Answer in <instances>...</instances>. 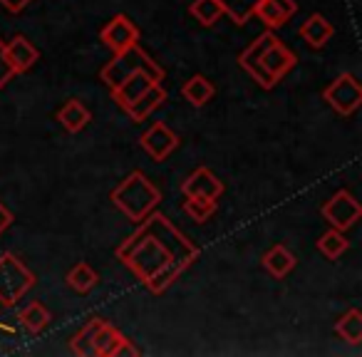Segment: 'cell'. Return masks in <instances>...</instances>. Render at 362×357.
Here are the masks:
<instances>
[{
    "mask_svg": "<svg viewBox=\"0 0 362 357\" xmlns=\"http://www.w3.org/2000/svg\"><path fill=\"white\" fill-rule=\"evenodd\" d=\"M13 77H16V70H13L11 60H8V55H6V42L0 40V90H3Z\"/></svg>",
    "mask_w": 362,
    "mask_h": 357,
    "instance_id": "cell-29",
    "label": "cell"
},
{
    "mask_svg": "<svg viewBox=\"0 0 362 357\" xmlns=\"http://www.w3.org/2000/svg\"><path fill=\"white\" fill-rule=\"evenodd\" d=\"M102 317H92L90 322H87L85 327H82L80 332H77L75 337H72L70 340V347H72V352H75V355H92V340H95V332H97V327L102 325Z\"/></svg>",
    "mask_w": 362,
    "mask_h": 357,
    "instance_id": "cell-26",
    "label": "cell"
},
{
    "mask_svg": "<svg viewBox=\"0 0 362 357\" xmlns=\"http://www.w3.org/2000/svg\"><path fill=\"white\" fill-rule=\"evenodd\" d=\"M124 263L151 293H164L199 258V246L179 231L164 213L151 211L132 236L117 246Z\"/></svg>",
    "mask_w": 362,
    "mask_h": 357,
    "instance_id": "cell-1",
    "label": "cell"
},
{
    "mask_svg": "<svg viewBox=\"0 0 362 357\" xmlns=\"http://www.w3.org/2000/svg\"><path fill=\"white\" fill-rule=\"evenodd\" d=\"M320 213L332 228H337V231H347V228H352L357 221H360L362 206H360V201L347 192V189H340V192H335L325 204H322Z\"/></svg>",
    "mask_w": 362,
    "mask_h": 357,
    "instance_id": "cell-6",
    "label": "cell"
},
{
    "mask_svg": "<svg viewBox=\"0 0 362 357\" xmlns=\"http://www.w3.org/2000/svg\"><path fill=\"white\" fill-rule=\"evenodd\" d=\"M298 35H300L303 40L313 47V50H320V47H325L327 42H330V37L335 35V28H332V23L327 21L325 16H320V13H313V16L300 25Z\"/></svg>",
    "mask_w": 362,
    "mask_h": 357,
    "instance_id": "cell-16",
    "label": "cell"
},
{
    "mask_svg": "<svg viewBox=\"0 0 362 357\" xmlns=\"http://www.w3.org/2000/svg\"><path fill=\"white\" fill-rule=\"evenodd\" d=\"M139 144L154 161H164L166 156L179 146V136H176L164 122H154V124L139 136Z\"/></svg>",
    "mask_w": 362,
    "mask_h": 357,
    "instance_id": "cell-11",
    "label": "cell"
},
{
    "mask_svg": "<svg viewBox=\"0 0 362 357\" xmlns=\"http://www.w3.org/2000/svg\"><path fill=\"white\" fill-rule=\"evenodd\" d=\"M317 251L322 253V256L327 258V261H337V258L342 256V253L350 248V241L345 238V231H337V228H330V231H325L320 238H317Z\"/></svg>",
    "mask_w": 362,
    "mask_h": 357,
    "instance_id": "cell-24",
    "label": "cell"
},
{
    "mask_svg": "<svg viewBox=\"0 0 362 357\" xmlns=\"http://www.w3.org/2000/svg\"><path fill=\"white\" fill-rule=\"evenodd\" d=\"M263 268H266L273 278H286L288 273L296 268V256H293L286 246H273L271 251L263 256Z\"/></svg>",
    "mask_w": 362,
    "mask_h": 357,
    "instance_id": "cell-21",
    "label": "cell"
},
{
    "mask_svg": "<svg viewBox=\"0 0 362 357\" xmlns=\"http://www.w3.org/2000/svg\"><path fill=\"white\" fill-rule=\"evenodd\" d=\"M214 95H216V87H214V82L204 75H194L192 80H187L184 87H181V97L194 107L209 105V102L214 100Z\"/></svg>",
    "mask_w": 362,
    "mask_h": 357,
    "instance_id": "cell-19",
    "label": "cell"
},
{
    "mask_svg": "<svg viewBox=\"0 0 362 357\" xmlns=\"http://www.w3.org/2000/svg\"><path fill=\"white\" fill-rule=\"evenodd\" d=\"M189 11H192V16L197 18L204 28L216 25L218 18L223 16V8H221V3H218V0H194Z\"/></svg>",
    "mask_w": 362,
    "mask_h": 357,
    "instance_id": "cell-25",
    "label": "cell"
},
{
    "mask_svg": "<svg viewBox=\"0 0 362 357\" xmlns=\"http://www.w3.org/2000/svg\"><path fill=\"white\" fill-rule=\"evenodd\" d=\"M184 197H197V199H209V201H218V197L223 194V182L214 174L209 166H199L187 176V182L181 184Z\"/></svg>",
    "mask_w": 362,
    "mask_h": 357,
    "instance_id": "cell-10",
    "label": "cell"
},
{
    "mask_svg": "<svg viewBox=\"0 0 362 357\" xmlns=\"http://www.w3.org/2000/svg\"><path fill=\"white\" fill-rule=\"evenodd\" d=\"M322 100L342 117H350L360 110L362 105V85L352 72H345V75L335 77L330 85L322 92Z\"/></svg>",
    "mask_w": 362,
    "mask_h": 357,
    "instance_id": "cell-5",
    "label": "cell"
},
{
    "mask_svg": "<svg viewBox=\"0 0 362 357\" xmlns=\"http://www.w3.org/2000/svg\"><path fill=\"white\" fill-rule=\"evenodd\" d=\"M11 223H13V213L0 204V233H6L11 228Z\"/></svg>",
    "mask_w": 362,
    "mask_h": 357,
    "instance_id": "cell-31",
    "label": "cell"
},
{
    "mask_svg": "<svg viewBox=\"0 0 362 357\" xmlns=\"http://www.w3.org/2000/svg\"><path fill=\"white\" fill-rule=\"evenodd\" d=\"M92 355L100 357H136L139 350L132 345L129 337H124L115 325L110 322H102L95 332V340H92Z\"/></svg>",
    "mask_w": 362,
    "mask_h": 357,
    "instance_id": "cell-7",
    "label": "cell"
},
{
    "mask_svg": "<svg viewBox=\"0 0 362 357\" xmlns=\"http://www.w3.org/2000/svg\"><path fill=\"white\" fill-rule=\"evenodd\" d=\"M164 102H166V90L161 87V82H156V85H151L149 90H146L144 95L139 97V100L132 102V105L127 107L124 112L134 122H144L146 117H149L154 110H159V107L164 105Z\"/></svg>",
    "mask_w": 362,
    "mask_h": 357,
    "instance_id": "cell-18",
    "label": "cell"
},
{
    "mask_svg": "<svg viewBox=\"0 0 362 357\" xmlns=\"http://www.w3.org/2000/svg\"><path fill=\"white\" fill-rule=\"evenodd\" d=\"M184 213L194 221L204 223L216 213V201H209V199H197V197H187L184 201Z\"/></svg>",
    "mask_w": 362,
    "mask_h": 357,
    "instance_id": "cell-28",
    "label": "cell"
},
{
    "mask_svg": "<svg viewBox=\"0 0 362 357\" xmlns=\"http://www.w3.org/2000/svg\"><path fill=\"white\" fill-rule=\"evenodd\" d=\"M218 3L223 8V16L231 18L236 25H243L253 16V8H256L258 0H218Z\"/></svg>",
    "mask_w": 362,
    "mask_h": 357,
    "instance_id": "cell-27",
    "label": "cell"
},
{
    "mask_svg": "<svg viewBox=\"0 0 362 357\" xmlns=\"http://www.w3.org/2000/svg\"><path fill=\"white\" fill-rule=\"evenodd\" d=\"M151 85H156V82L151 80L149 75H144V72H136V75L127 77V80L119 82L117 87H112V100H115L122 110H127V107H129L132 102L139 100V97L144 95Z\"/></svg>",
    "mask_w": 362,
    "mask_h": 357,
    "instance_id": "cell-15",
    "label": "cell"
},
{
    "mask_svg": "<svg viewBox=\"0 0 362 357\" xmlns=\"http://www.w3.org/2000/svg\"><path fill=\"white\" fill-rule=\"evenodd\" d=\"M110 199L129 221L139 223L159 206L161 192L151 184L149 176H144L141 171H132L129 176H124V179L112 189Z\"/></svg>",
    "mask_w": 362,
    "mask_h": 357,
    "instance_id": "cell-2",
    "label": "cell"
},
{
    "mask_svg": "<svg viewBox=\"0 0 362 357\" xmlns=\"http://www.w3.org/2000/svg\"><path fill=\"white\" fill-rule=\"evenodd\" d=\"M18 320H21V325L25 327L28 332H33V335H37V332H42L47 327V322H50V310H47L42 303H30V305H25L21 312H18Z\"/></svg>",
    "mask_w": 362,
    "mask_h": 357,
    "instance_id": "cell-22",
    "label": "cell"
},
{
    "mask_svg": "<svg viewBox=\"0 0 362 357\" xmlns=\"http://www.w3.org/2000/svg\"><path fill=\"white\" fill-rule=\"evenodd\" d=\"M335 335L345 340L347 345H360L362 342V312L357 308H350L345 315L337 317Z\"/></svg>",
    "mask_w": 362,
    "mask_h": 357,
    "instance_id": "cell-20",
    "label": "cell"
},
{
    "mask_svg": "<svg viewBox=\"0 0 362 357\" xmlns=\"http://www.w3.org/2000/svg\"><path fill=\"white\" fill-rule=\"evenodd\" d=\"M296 62L298 60H296V55H293V50L283 45L281 40H273L271 45L266 47V52L261 55L263 70H266V75L271 77L276 85L296 67Z\"/></svg>",
    "mask_w": 362,
    "mask_h": 357,
    "instance_id": "cell-12",
    "label": "cell"
},
{
    "mask_svg": "<svg viewBox=\"0 0 362 357\" xmlns=\"http://www.w3.org/2000/svg\"><path fill=\"white\" fill-rule=\"evenodd\" d=\"M273 40H278L276 33L266 30L263 35H258L256 40H253L251 45H248L246 50L241 52V55H238V65H241L243 70H246L248 75H251L253 80H256L258 85L263 87V90H273V87H276V82H273L271 77L266 75V70H263V65H261V55L266 52V47L271 45Z\"/></svg>",
    "mask_w": 362,
    "mask_h": 357,
    "instance_id": "cell-8",
    "label": "cell"
},
{
    "mask_svg": "<svg viewBox=\"0 0 362 357\" xmlns=\"http://www.w3.org/2000/svg\"><path fill=\"white\" fill-rule=\"evenodd\" d=\"M6 55H8V60H11L16 75H23V72H28L35 65L40 52H37V47L33 45L25 35H16L11 42H6Z\"/></svg>",
    "mask_w": 362,
    "mask_h": 357,
    "instance_id": "cell-14",
    "label": "cell"
},
{
    "mask_svg": "<svg viewBox=\"0 0 362 357\" xmlns=\"http://www.w3.org/2000/svg\"><path fill=\"white\" fill-rule=\"evenodd\" d=\"M136 72H144V75H149L154 82H164V67H161L144 47H139V42L129 45L122 52H115V57L100 70V80L112 90V87H117L119 82H124L127 77L136 75Z\"/></svg>",
    "mask_w": 362,
    "mask_h": 357,
    "instance_id": "cell-3",
    "label": "cell"
},
{
    "mask_svg": "<svg viewBox=\"0 0 362 357\" xmlns=\"http://www.w3.org/2000/svg\"><path fill=\"white\" fill-rule=\"evenodd\" d=\"M97 283H100V276H97L95 268L85 261L75 263V266L70 268V273H67V286L77 293H90Z\"/></svg>",
    "mask_w": 362,
    "mask_h": 357,
    "instance_id": "cell-23",
    "label": "cell"
},
{
    "mask_svg": "<svg viewBox=\"0 0 362 357\" xmlns=\"http://www.w3.org/2000/svg\"><path fill=\"white\" fill-rule=\"evenodd\" d=\"M57 122L65 127V131L77 134V131H82L92 122V112L87 110L80 100H75V97H72V100H67L65 105L57 110Z\"/></svg>",
    "mask_w": 362,
    "mask_h": 357,
    "instance_id": "cell-17",
    "label": "cell"
},
{
    "mask_svg": "<svg viewBox=\"0 0 362 357\" xmlns=\"http://www.w3.org/2000/svg\"><path fill=\"white\" fill-rule=\"evenodd\" d=\"M100 40L110 47L112 52H122L129 45L139 42V28L129 21L127 16H115L105 28L100 30Z\"/></svg>",
    "mask_w": 362,
    "mask_h": 357,
    "instance_id": "cell-9",
    "label": "cell"
},
{
    "mask_svg": "<svg viewBox=\"0 0 362 357\" xmlns=\"http://www.w3.org/2000/svg\"><path fill=\"white\" fill-rule=\"evenodd\" d=\"M33 286H35V273L16 253H3L0 256V305H18Z\"/></svg>",
    "mask_w": 362,
    "mask_h": 357,
    "instance_id": "cell-4",
    "label": "cell"
},
{
    "mask_svg": "<svg viewBox=\"0 0 362 357\" xmlns=\"http://www.w3.org/2000/svg\"><path fill=\"white\" fill-rule=\"evenodd\" d=\"M33 0H0V6L6 8L8 13H23Z\"/></svg>",
    "mask_w": 362,
    "mask_h": 357,
    "instance_id": "cell-30",
    "label": "cell"
},
{
    "mask_svg": "<svg viewBox=\"0 0 362 357\" xmlns=\"http://www.w3.org/2000/svg\"><path fill=\"white\" fill-rule=\"evenodd\" d=\"M298 13V3L296 0H258L256 8H253V16L273 28H281L291 21L293 16Z\"/></svg>",
    "mask_w": 362,
    "mask_h": 357,
    "instance_id": "cell-13",
    "label": "cell"
}]
</instances>
